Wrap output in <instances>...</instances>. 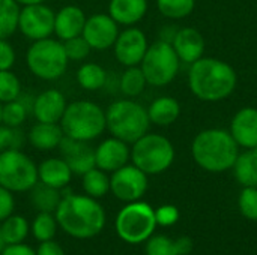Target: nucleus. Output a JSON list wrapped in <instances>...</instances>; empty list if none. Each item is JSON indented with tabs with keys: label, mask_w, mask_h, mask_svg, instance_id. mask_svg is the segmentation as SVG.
<instances>
[{
	"label": "nucleus",
	"mask_w": 257,
	"mask_h": 255,
	"mask_svg": "<svg viewBox=\"0 0 257 255\" xmlns=\"http://www.w3.org/2000/svg\"><path fill=\"white\" fill-rule=\"evenodd\" d=\"M54 216L57 225L75 239H92L105 225L104 207L86 194H62Z\"/></svg>",
	"instance_id": "1"
},
{
	"label": "nucleus",
	"mask_w": 257,
	"mask_h": 255,
	"mask_svg": "<svg viewBox=\"0 0 257 255\" xmlns=\"http://www.w3.org/2000/svg\"><path fill=\"white\" fill-rule=\"evenodd\" d=\"M238 83L235 69L220 59L202 57L191 63L188 86L191 93L205 102H218L229 98Z\"/></svg>",
	"instance_id": "2"
},
{
	"label": "nucleus",
	"mask_w": 257,
	"mask_h": 255,
	"mask_svg": "<svg viewBox=\"0 0 257 255\" xmlns=\"http://www.w3.org/2000/svg\"><path fill=\"white\" fill-rule=\"evenodd\" d=\"M238 147L229 131L214 128L196 135L191 144V155L200 168L211 173H223L233 168L239 155Z\"/></svg>",
	"instance_id": "3"
},
{
	"label": "nucleus",
	"mask_w": 257,
	"mask_h": 255,
	"mask_svg": "<svg viewBox=\"0 0 257 255\" xmlns=\"http://www.w3.org/2000/svg\"><path fill=\"white\" fill-rule=\"evenodd\" d=\"M148 110L136 101L119 99L105 110V128L111 134L128 144H133L149 131Z\"/></svg>",
	"instance_id": "4"
},
{
	"label": "nucleus",
	"mask_w": 257,
	"mask_h": 255,
	"mask_svg": "<svg viewBox=\"0 0 257 255\" xmlns=\"http://www.w3.org/2000/svg\"><path fill=\"white\" fill-rule=\"evenodd\" d=\"M59 123L65 137L90 143L107 129L105 110L92 101H74L66 105Z\"/></svg>",
	"instance_id": "5"
},
{
	"label": "nucleus",
	"mask_w": 257,
	"mask_h": 255,
	"mask_svg": "<svg viewBox=\"0 0 257 255\" xmlns=\"http://www.w3.org/2000/svg\"><path fill=\"white\" fill-rule=\"evenodd\" d=\"M29 71L39 80L54 81L68 69V56L63 42L51 38L33 41L26 54Z\"/></svg>",
	"instance_id": "6"
},
{
	"label": "nucleus",
	"mask_w": 257,
	"mask_h": 255,
	"mask_svg": "<svg viewBox=\"0 0 257 255\" xmlns=\"http://www.w3.org/2000/svg\"><path fill=\"white\" fill-rule=\"evenodd\" d=\"M133 164L145 174H160L175 161V147L169 138L160 134H145L133 143Z\"/></svg>",
	"instance_id": "7"
},
{
	"label": "nucleus",
	"mask_w": 257,
	"mask_h": 255,
	"mask_svg": "<svg viewBox=\"0 0 257 255\" xmlns=\"http://www.w3.org/2000/svg\"><path fill=\"white\" fill-rule=\"evenodd\" d=\"M117 236L126 243H142L148 240L157 227L155 210L143 201L126 203L114 221Z\"/></svg>",
	"instance_id": "8"
},
{
	"label": "nucleus",
	"mask_w": 257,
	"mask_h": 255,
	"mask_svg": "<svg viewBox=\"0 0 257 255\" xmlns=\"http://www.w3.org/2000/svg\"><path fill=\"white\" fill-rule=\"evenodd\" d=\"M148 84L163 87L170 84L178 75L181 60L170 42L157 41L148 47V51L139 65Z\"/></svg>",
	"instance_id": "9"
},
{
	"label": "nucleus",
	"mask_w": 257,
	"mask_h": 255,
	"mask_svg": "<svg viewBox=\"0 0 257 255\" xmlns=\"http://www.w3.org/2000/svg\"><path fill=\"white\" fill-rule=\"evenodd\" d=\"M38 182V167L21 150L0 152V186L11 192L30 191Z\"/></svg>",
	"instance_id": "10"
},
{
	"label": "nucleus",
	"mask_w": 257,
	"mask_h": 255,
	"mask_svg": "<svg viewBox=\"0 0 257 255\" xmlns=\"http://www.w3.org/2000/svg\"><path fill=\"white\" fill-rule=\"evenodd\" d=\"M54 15L56 12L45 3L23 6L18 17V30L32 42L50 38L54 33Z\"/></svg>",
	"instance_id": "11"
},
{
	"label": "nucleus",
	"mask_w": 257,
	"mask_h": 255,
	"mask_svg": "<svg viewBox=\"0 0 257 255\" xmlns=\"http://www.w3.org/2000/svg\"><path fill=\"white\" fill-rule=\"evenodd\" d=\"M110 191L123 203L139 201L148 191V174H145L134 164H126L113 171L110 177Z\"/></svg>",
	"instance_id": "12"
},
{
	"label": "nucleus",
	"mask_w": 257,
	"mask_h": 255,
	"mask_svg": "<svg viewBox=\"0 0 257 255\" xmlns=\"http://www.w3.org/2000/svg\"><path fill=\"white\" fill-rule=\"evenodd\" d=\"M148 39L146 35L137 27H128L123 32H119L116 42L113 45L116 60L130 68L139 66L148 51Z\"/></svg>",
	"instance_id": "13"
},
{
	"label": "nucleus",
	"mask_w": 257,
	"mask_h": 255,
	"mask_svg": "<svg viewBox=\"0 0 257 255\" xmlns=\"http://www.w3.org/2000/svg\"><path fill=\"white\" fill-rule=\"evenodd\" d=\"M81 35L92 50L105 51L114 45L119 35V24L108 14H93L86 20Z\"/></svg>",
	"instance_id": "14"
},
{
	"label": "nucleus",
	"mask_w": 257,
	"mask_h": 255,
	"mask_svg": "<svg viewBox=\"0 0 257 255\" xmlns=\"http://www.w3.org/2000/svg\"><path fill=\"white\" fill-rule=\"evenodd\" d=\"M62 158L69 165L72 174L83 176L93 167L95 164V149L89 146L87 141H78L69 137H63V140L59 144Z\"/></svg>",
	"instance_id": "15"
},
{
	"label": "nucleus",
	"mask_w": 257,
	"mask_h": 255,
	"mask_svg": "<svg viewBox=\"0 0 257 255\" xmlns=\"http://www.w3.org/2000/svg\"><path fill=\"white\" fill-rule=\"evenodd\" d=\"M130 158L131 149L128 147V143L116 137H110L101 141L95 149V164L105 173H113L126 165Z\"/></svg>",
	"instance_id": "16"
},
{
	"label": "nucleus",
	"mask_w": 257,
	"mask_h": 255,
	"mask_svg": "<svg viewBox=\"0 0 257 255\" xmlns=\"http://www.w3.org/2000/svg\"><path fill=\"white\" fill-rule=\"evenodd\" d=\"M65 95L57 89H48L35 96L32 113L38 122L44 123H59L66 110Z\"/></svg>",
	"instance_id": "17"
},
{
	"label": "nucleus",
	"mask_w": 257,
	"mask_h": 255,
	"mask_svg": "<svg viewBox=\"0 0 257 255\" xmlns=\"http://www.w3.org/2000/svg\"><path fill=\"white\" fill-rule=\"evenodd\" d=\"M239 147H257V108H241L232 119L229 131Z\"/></svg>",
	"instance_id": "18"
},
{
	"label": "nucleus",
	"mask_w": 257,
	"mask_h": 255,
	"mask_svg": "<svg viewBox=\"0 0 257 255\" xmlns=\"http://www.w3.org/2000/svg\"><path fill=\"white\" fill-rule=\"evenodd\" d=\"M172 45L179 60L188 65L202 59L205 53V39L202 33L193 27L179 29L172 41Z\"/></svg>",
	"instance_id": "19"
},
{
	"label": "nucleus",
	"mask_w": 257,
	"mask_h": 255,
	"mask_svg": "<svg viewBox=\"0 0 257 255\" xmlns=\"http://www.w3.org/2000/svg\"><path fill=\"white\" fill-rule=\"evenodd\" d=\"M86 20L87 17L81 8L75 5L63 6L54 15V33L62 42L80 36L83 33Z\"/></svg>",
	"instance_id": "20"
},
{
	"label": "nucleus",
	"mask_w": 257,
	"mask_h": 255,
	"mask_svg": "<svg viewBox=\"0 0 257 255\" xmlns=\"http://www.w3.org/2000/svg\"><path fill=\"white\" fill-rule=\"evenodd\" d=\"M72 171L63 158H48L38 165V180L56 188L63 189L69 185Z\"/></svg>",
	"instance_id": "21"
},
{
	"label": "nucleus",
	"mask_w": 257,
	"mask_h": 255,
	"mask_svg": "<svg viewBox=\"0 0 257 255\" xmlns=\"http://www.w3.org/2000/svg\"><path fill=\"white\" fill-rule=\"evenodd\" d=\"M148 0H110L108 15L120 26H134L145 18Z\"/></svg>",
	"instance_id": "22"
},
{
	"label": "nucleus",
	"mask_w": 257,
	"mask_h": 255,
	"mask_svg": "<svg viewBox=\"0 0 257 255\" xmlns=\"http://www.w3.org/2000/svg\"><path fill=\"white\" fill-rule=\"evenodd\" d=\"M63 137L65 134L59 123H44V122L35 123L27 134L29 143L35 149L44 150V152L59 147Z\"/></svg>",
	"instance_id": "23"
},
{
	"label": "nucleus",
	"mask_w": 257,
	"mask_h": 255,
	"mask_svg": "<svg viewBox=\"0 0 257 255\" xmlns=\"http://www.w3.org/2000/svg\"><path fill=\"white\" fill-rule=\"evenodd\" d=\"M148 110V116L151 123L157 126H169L175 123L181 114V105L175 98L163 96L155 99Z\"/></svg>",
	"instance_id": "24"
},
{
	"label": "nucleus",
	"mask_w": 257,
	"mask_h": 255,
	"mask_svg": "<svg viewBox=\"0 0 257 255\" xmlns=\"http://www.w3.org/2000/svg\"><path fill=\"white\" fill-rule=\"evenodd\" d=\"M62 200L60 189L51 188L42 182H36V185L30 189V203L39 212L54 213L59 203Z\"/></svg>",
	"instance_id": "25"
},
{
	"label": "nucleus",
	"mask_w": 257,
	"mask_h": 255,
	"mask_svg": "<svg viewBox=\"0 0 257 255\" xmlns=\"http://www.w3.org/2000/svg\"><path fill=\"white\" fill-rule=\"evenodd\" d=\"M236 180L245 186H257V147L247 149L238 155L233 165Z\"/></svg>",
	"instance_id": "26"
},
{
	"label": "nucleus",
	"mask_w": 257,
	"mask_h": 255,
	"mask_svg": "<svg viewBox=\"0 0 257 255\" xmlns=\"http://www.w3.org/2000/svg\"><path fill=\"white\" fill-rule=\"evenodd\" d=\"M77 83L84 90H99L107 84V71L98 63H84L77 71Z\"/></svg>",
	"instance_id": "27"
},
{
	"label": "nucleus",
	"mask_w": 257,
	"mask_h": 255,
	"mask_svg": "<svg viewBox=\"0 0 257 255\" xmlns=\"http://www.w3.org/2000/svg\"><path fill=\"white\" fill-rule=\"evenodd\" d=\"M0 231L6 245L23 243L29 234V222L24 216L11 215L5 221H2Z\"/></svg>",
	"instance_id": "28"
},
{
	"label": "nucleus",
	"mask_w": 257,
	"mask_h": 255,
	"mask_svg": "<svg viewBox=\"0 0 257 255\" xmlns=\"http://www.w3.org/2000/svg\"><path fill=\"white\" fill-rule=\"evenodd\" d=\"M83 189L92 198H101L110 191V177L105 171L93 167L83 174Z\"/></svg>",
	"instance_id": "29"
},
{
	"label": "nucleus",
	"mask_w": 257,
	"mask_h": 255,
	"mask_svg": "<svg viewBox=\"0 0 257 255\" xmlns=\"http://www.w3.org/2000/svg\"><path fill=\"white\" fill-rule=\"evenodd\" d=\"M29 111H32V105L24 102V98L21 93L18 99L2 104V125L20 128L24 123Z\"/></svg>",
	"instance_id": "30"
},
{
	"label": "nucleus",
	"mask_w": 257,
	"mask_h": 255,
	"mask_svg": "<svg viewBox=\"0 0 257 255\" xmlns=\"http://www.w3.org/2000/svg\"><path fill=\"white\" fill-rule=\"evenodd\" d=\"M20 9L15 0H0V39H8L18 30Z\"/></svg>",
	"instance_id": "31"
},
{
	"label": "nucleus",
	"mask_w": 257,
	"mask_h": 255,
	"mask_svg": "<svg viewBox=\"0 0 257 255\" xmlns=\"http://www.w3.org/2000/svg\"><path fill=\"white\" fill-rule=\"evenodd\" d=\"M146 84L148 81L140 66H130L120 77L119 89L125 96L134 98V96H139L145 90Z\"/></svg>",
	"instance_id": "32"
},
{
	"label": "nucleus",
	"mask_w": 257,
	"mask_h": 255,
	"mask_svg": "<svg viewBox=\"0 0 257 255\" xmlns=\"http://www.w3.org/2000/svg\"><path fill=\"white\" fill-rule=\"evenodd\" d=\"M196 6V0H157L160 14L170 20H182L188 17Z\"/></svg>",
	"instance_id": "33"
},
{
	"label": "nucleus",
	"mask_w": 257,
	"mask_h": 255,
	"mask_svg": "<svg viewBox=\"0 0 257 255\" xmlns=\"http://www.w3.org/2000/svg\"><path fill=\"white\" fill-rule=\"evenodd\" d=\"M32 233L36 240H53L57 233V221L53 213L39 212L32 222Z\"/></svg>",
	"instance_id": "34"
},
{
	"label": "nucleus",
	"mask_w": 257,
	"mask_h": 255,
	"mask_svg": "<svg viewBox=\"0 0 257 255\" xmlns=\"http://www.w3.org/2000/svg\"><path fill=\"white\" fill-rule=\"evenodd\" d=\"M21 95V83L20 78L9 69L0 71V102L6 104L18 99Z\"/></svg>",
	"instance_id": "35"
},
{
	"label": "nucleus",
	"mask_w": 257,
	"mask_h": 255,
	"mask_svg": "<svg viewBox=\"0 0 257 255\" xmlns=\"http://www.w3.org/2000/svg\"><path fill=\"white\" fill-rule=\"evenodd\" d=\"M24 141H26V137L20 128L0 125V152L21 150Z\"/></svg>",
	"instance_id": "36"
},
{
	"label": "nucleus",
	"mask_w": 257,
	"mask_h": 255,
	"mask_svg": "<svg viewBox=\"0 0 257 255\" xmlns=\"http://www.w3.org/2000/svg\"><path fill=\"white\" fill-rule=\"evenodd\" d=\"M63 48H65L66 56H68V60H74V62L84 60L92 51L90 45L83 38V35L63 41Z\"/></svg>",
	"instance_id": "37"
},
{
	"label": "nucleus",
	"mask_w": 257,
	"mask_h": 255,
	"mask_svg": "<svg viewBox=\"0 0 257 255\" xmlns=\"http://www.w3.org/2000/svg\"><path fill=\"white\" fill-rule=\"evenodd\" d=\"M239 210L251 221H257V186H245L239 195Z\"/></svg>",
	"instance_id": "38"
},
{
	"label": "nucleus",
	"mask_w": 257,
	"mask_h": 255,
	"mask_svg": "<svg viewBox=\"0 0 257 255\" xmlns=\"http://www.w3.org/2000/svg\"><path fill=\"white\" fill-rule=\"evenodd\" d=\"M146 255H178L175 242L166 236H152L146 243Z\"/></svg>",
	"instance_id": "39"
},
{
	"label": "nucleus",
	"mask_w": 257,
	"mask_h": 255,
	"mask_svg": "<svg viewBox=\"0 0 257 255\" xmlns=\"http://www.w3.org/2000/svg\"><path fill=\"white\" fill-rule=\"evenodd\" d=\"M155 218H157V224L163 227H169V225H173L179 219V212L175 206L166 204L155 210Z\"/></svg>",
	"instance_id": "40"
},
{
	"label": "nucleus",
	"mask_w": 257,
	"mask_h": 255,
	"mask_svg": "<svg viewBox=\"0 0 257 255\" xmlns=\"http://www.w3.org/2000/svg\"><path fill=\"white\" fill-rule=\"evenodd\" d=\"M15 65V50L6 41L0 39V71H9Z\"/></svg>",
	"instance_id": "41"
},
{
	"label": "nucleus",
	"mask_w": 257,
	"mask_h": 255,
	"mask_svg": "<svg viewBox=\"0 0 257 255\" xmlns=\"http://www.w3.org/2000/svg\"><path fill=\"white\" fill-rule=\"evenodd\" d=\"M12 194L14 192H11L9 189L0 186V222L11 216L15 209V200Z\"/></svg>",
	"instance_id": "42"
},
{
	"label": "nucleus",
	"mask_w": 257,
	"mask_h": 255,
	"mask_svg": "<svg viewBox=\"0 0 257 255\" xmlns=\"http://www.w3.org/2000/svg\"><path fill=\"white\" fill-rule=\"evenodd\" d=\"M36 255H65V252L57 242L45 240V242L39 243V246L36 249Z\"/></svg>",
	"instance_id": "43"
},
{
	"label": "nucleus",
	"mask_w": 257,
	"mask_h": 255,
	"mask_svg": "<svg viewBox=\"0 0 257 255\" xmlns=\"http://www.w3.org/2000/svg\"><path fill=\"white\" fill-rule=\"evenodd\" d=\"M0 255H36V251L24 243H14L6 245Z\"/></svg>",
	"instance_id": "44"
},
{
	"label": "nucleus",
	"mask_w": 257,
	"mask_h": 255,
	"mask_svg": "<svg viewBox=\"0 0 257 255\" xmlns=\"http://www.w3.org/2000/svg\"><path fill=\"white\" fill-rule=\"evenodd\" d=\"M175 246H176L178 255H187L193 249V240L187 236H182L178 240H175Z\"/></svg>",
	"instance_id": "45"
},
{
	"label": "nucleus",
	"mask_w": 257,
	"mask_h": 255,
	"mask_svg": "<svg viewBox=\"0 0 257 255\" xmlns=\"http://www.w3.org/2000/svg\"><path fill=\"white\" fill-rule=\"evenodd\" d=\"M20 6H27V5H38V3H44L45 0H15Z\"/></svg>",
	"instance_id": "46"
},
{
	"label": "nucleus",
	"mask_w": 257,
	"mask_h": 255,
	"mask_svg": "<svg viewBox=\"0 0 257 255\" xmlns=\"http://www.w3.org/2000/svg\"><path fill=\"white\" fill-rule=\"evenodd\" d=\"M5 246H6V242H5V239H3V236H2V231H0V254H2V251L5 249Z\"/></svg>",
	"instance_id": "47"
},
{
	"label": "nucleus",
	"mask_w": 257,
	"mask_h": 255,
	"mask_svg": "<svg viewBox=\"0 0 257 255\" xmlns=\"http://www.w3.org/2000/svg\"><path fill=\"white\" fill-rule=\"evenodd\" d=\"M0 125H2V102H0Z\"/></svg>",
	"instance_id": "48"
}]
</instances>
